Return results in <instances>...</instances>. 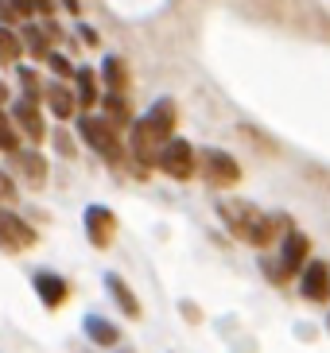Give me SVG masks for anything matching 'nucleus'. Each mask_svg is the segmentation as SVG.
Here are the masks:
<instances>
[{"instance_id": "nucleus-1", "label": "nucleus", "mask_w": 330, "mask_h": 353, "mask_svg": "<svg viewBox=\"0 0 330 353\" xmlns=\"http://www.w3.org/2000/svg\"><path fill=\"white\" fill-rule=\"evenodd\" d=\"M217 218H222V225H226L233 237L253 245V249H264V245H272L284 229H291L288 214H264V210H257L253 202H245V198H217Z\"/></svg>"}, {"instance_id": "nucleus-2", "label": "nucleus", "mask_w": 330, "mask_h": 353, "mask_svg": "<svg viewBox=\"0 0 330 353\" xmlns=\"http://www.w3.org/2000/svg\"><path fill=\"white\" fill-rule=\"evenodd\" d=\"M74 132H78V140H82L90 152L105 156L109 163H124V132H121L117 125H109V121L97 113V109H93V113H82V117H78Z\"/></svg>"}, {"instance_id": "nucleus-3", "label": "nucleus", "mask_w": 330, "mask_h": 353, "mask_svg": "<svg viewBox=\"0 0 330 353\" xmlns=\"http://www.w3.org/2000/svg\"><path fill=\"white\" fill-rule=\"evenodd\" d=\"M155 167H159L167 179L186 183L191 175H198V148L191 144V140H183V136H171V140H164V148H159Z\"/></svg>"}, {"instance_id": "nucleus-4", "label": "nucleus", "mask_w": 330, "mask_h": 353, "mask_svg": "<svg viewBox=\"0 0 330 353\" xmlns=\"http://www.w3.org/2000/svg\"><path fill=\"white\" fill-rule=\"evenodd\" d=\"M198 171H202V179H206L214 190L237 187L241 183V163L229 156V152H222V148H202V152H198Z\"/></svg>"}, {"instance_id": "nucleus-5", "label": "nucleus", "mask_w": 330, "mask_h": 353, "mask_svg": "<svg viewBox=\"0 0 330 353\" xmlns=\"http://www.w3.org/2000/svg\"><path fill=\"white\" fill-rule=\"evenodd\" d=\"M39 101H43V97H31V94H20L16 101H8L12 121H16V128H20L23 140H31V148L43 144V140H47V132H51V128H47V121H43Z\"/></svg>"}, {"instance_id": "nucleus-6", "label": "nucleus", "mask_w": 330, "mask_h": 353, "mask_svg": "<svg viewBox=\"0 0 330 353\" xmlns=\"http://www.w3.org/2000/svg\"><path fill=\"white\" fill-rule=\"evenodd\" d=\"M124 136H128V156H133L140 167H155L164 140L155 136V128L148 125L144 117H133V125H128V132H124Z\"/></svg>"}, {"instance_id": "nucleus-7", "label": "nucleus", "mask_w": 330, "mask_h": 353, "mask_svg": "<svg viewBox=\"0 0 330 353\" xmlns=\"http://www.w3.org/2000/svg\"><path fill=\"white\" fill-rule=\"evenodd\" d=\"M35 245V229L16 214V210H0V249L4 252H23Z\"/></svg>"}, {"instance_id": "nucleus-8", "label": "nucleus", "mask_w": 330, "mask_h": 353, "mask_svg": "<svg viewBox=\"0 0 330 353\" xmlns=\"http://www.w3.org/2000/svg\"><path fill=\"white\" fill-rule=\"evenodd\" d=\"M311 256V241L300 229H284L280 237V276H295Z\"/></svg>"}, {"instance_id": "nucleus-9", "label": "nucleus", "mask_w": 330, "mask_h": 353, "mask_svg": "<svg viewBox=\"0 0 330 353\" xmlns=\"http://www.w3.org/2000/svg\"><path fill=\"white\" fill-rule=\"evenodd\" d=\"M86 237H90V245H97V249H109L117 237V214L109 206H86Z\"/></svg>"}, {"instance_id": "nucleus-10", "label": "nucleus", "mask_w": 330, "mask_h": 353, "mask_svg": "<svg viewBox=\"0 0 330 353\" xmlns=\"http://www.w3.org/2000/svg\"><path fill=\"white\" fill-rule=\"evenodd\" d=\"M300 295L303 299H315L322 303L330 295V268H327V260H307L300 268Z\"/></svg>"}, {"instance_id": "nucleus-11", "label": "nucleus", "mask_w": 330, "mask_h": 353, "mask_svg": "<svg viewBox=\"0 0 330 353\" xmlns=\"http://www.w3.org/2000/svg\"><path fill=\"white\" fill-rule=\"evenodd\" d=\"M74 97H78V113H93L101 101V78L93 66H74Z\"/></svg>"}, {"instance_id": "nucleus-12", "label": "nucleus", "mask_w": 330, "mask_h": 353, "mask_svg": "<svg viewBox=\"0 0 330 353\" xmlns=\"http://www.w3.org/2000/svg\"><path fill=\"white\" fill-rule=\"evenodd\" d=\"M43 101L51 109L59 121H70L78 113V97H74V85H66L62 78H51V82L43 85Z\"/></svg>"}, {"instance_id": "nucleus-13", "label": "nucleus", "mask_w": 330, "mask_h": 353, "mask_svg": "<svg viewBox=\"0 0 330 353\" xmlns=\"http://www.w3.org/2000/svg\"><path fill=\"white\" fill-rule=\"evenodd\" d=\"M97 113L109 121V125H117L121 132H128V125H133V101L124 94H113V90H101V101H97Z\"/></svg>"}, {"instance_id": "nucleus-14", "label": "nucleus", "mask_w": 330, "mask_h": 353, "mask_svg": "<svg viewBox=\"0 0 330 353\" xmlns=\"http://www.w3.org/2000/svg\"><path fill=\"white\" fill-rule=\"evenodd\" d=\"M97 78H101V90H113V94H128V85H133L128 63H124L121 54H105Z\"/></svg>"}, {"instance_id": "nucleus-15", "label": "nucleus", "mask_w": 330, "mask_h": 353, "mask_svg": "<svg viewBox=\"0 0 330 353\" xmlns=\"http://www.w3.org/2000/svg\"><path fill=\"white\" fill-rule=\"evenodd\" d=\"M144 121L155 128V136H159V140H171V136H175V125H179L175 101H171V97H159V101H155L152 109L144 113Z\"/></svg>"}, {"instance_id": "nucleus-16", "label": "nucleus", "mask_w": 330, "mask_h": 353, "mask_svg": "<svg viewBox=\"0 0 330 353\" xmlns=\"http://www.w3.org/2000/svg\"><path fill=\"white\" fill-rule=\"evenodd\" d=\"M31 288H35V295H39L43 299V307H59L62 299H66V295H70V288H66V280H62V276H55V272H35V276H31Z\"/></svg>"}, {"instance_id": "nucleus-17", "label": "nucleus", "mask_w": 330, "mask_h": 353, "mask_svg": "<svg viewBox=\"0 0 330 353\" xmlns=\"http://www.w3.org/2000/svg\"><path fill=\"white\" fill-rule=\"evenodd\" d=\"M20 39H23V54L35 59V63H43V59L51 54V39H47V32H43L35 20H23L20 23Z\"/></svg>"}, {"instance_id": "nucleus-18", "label": "nucleus", "mask_w": 330, "mask_h": 353, "mask_svg": "<svg viewBox=\"0 0 330 353\" xmlns=\"http://www.w3.org/2000/svg\"><path fill=\"white\" fill-rule=\"evenodd\" d=\"M82 330H86V338H90V342L105 345V350L121 342V326H117V322H109V319H101V314H86Z\"/></svg>"}, {"instance_id": "nucleus-19", "label": "nucleus", "mask_w": 330, "mask_h": 353, "mask_svg": "<svg viewBox=\"0 0 330 353\" xmlns=\"http://www.w3.org/2000/svg\"><path fill=\"white\" fill-rule=\"evenodd\" d=\"M16 163H20V175L28 179L31 187H43L47 183V156H39L35 148H20V152H12Z\"/></svg>"}, {"instance_id": "nucleus-20", "label": "nucleus", "mask_w": 330, "mask_h": 353, "mask_svg": "<svg viewBox=\"0 0 330 353\" xmlns=\"http://www.w3.org/2000/svg\"><path fill=\"white\" fill-rule=\"evenodd\" d=\"M105 288H109V295L117 299V307H121L128 319H140V299L133 295V288L117 276V272H105Z\"/></svg>"}, {"instance_id": "nucleus-21", "label": "nucleus", "mask_w": 330, "mask_h": 353, "mask_svg": "<svg viewBox=\"0 0 330 353\" xmlns=\"http://www.w3.org/2000/svg\"><path fill=\"white\" fill-rule=\"evenodd\" d=\"M16 63H23L20 28H8V23H0V66H16Z\"/></svg>"}, {"instance_id": "nucleus-22", "label": "nucleus", "mask_w": 330, "mask_h": 353, "mask_svg": "<svg viewBox=\"0 0 330 353\" xmlns=\"http://www.w3.org/2000/svg\"><path fill=\"white\" fill-rule=\"evenodd\" d=\"M20 128H16V121H12V113L8 109H4V105H0V152H20Z\"/></svg>"}, {"instance_id": "nucleus-23", "label": "nucleus", "mask_w": 330, "mask_h": 353, "mask_svg": "<svg viewBox=\"0 0 330 353\" xmlns=\"http://www.w3.org/2000/svg\"><path fill=\"white\" fill-rule=\"evenodd\" d=\"M12 70H16V78H20V94L43 97V82H39V70H35V66H28V63H16Z\"/></svg>"}, {"instance_id": "nucleus-24", "label": "nucleus", "mask_w": 330, "mask_h": 353, "mask_svg": "<svg viewBox=\"0 0 330 353\" xmlns=\"http://www.w3.org/2000/svg\"><path fill=\"white\" fill-rule=\"evenodd\" d=\"M43 63H47V70H51L55 78H62V82H70V78H74V59H70V54H62V51H55V47H51V54H47Z\"/></svg>"}, {"instance_id": "nucleus-25", "label": "nucleus", "mask_w": 330, "mask_h": 353, "mask_svg": "<svg viewBox=\"0 0 330 353\" xmlns=\"http://www.w3.org/2000/svg\"><path fill=\"white\" fill-rule=\"evenodd\" d=\"M55 140V148H59L62 156H74V140H70V132L66 128H55V132H47Z\"/></svg>"}, {"instance_id": "nucleus-26", "label": "nucleus", "mask_w": 330, "mask_h": 353, "mask_svg": "<svg viewBox=\"0 0 330 353\" xmlns=\"http://www.w3.org/2000/svg\"><path fill=\"white\" fill-rule=\"evenodd\" d=\"M74 32H78V39H82L86 47H97V43H101V32H97V28H93V23H78V28H74Z\"/></svg>"}, {"instance_id": "nucleus-27", "label": "nucleus", "mask_w": 330, "mask_h": 353, "mask_svg": "<svg viewBox=\"0 0 330 353\" xmlns=\"http://www.w3.org/2000/svg\"><path fill=\"white\" fill-rule=\"evenodd\" d=\"M0 23H8V28H20V12L12 8V0H0Z\"/></svg>"}, {"instance_id": "nucleus-28", "label": "nucleus", "mask_w": 330, "mask_h": 353, "mask_svg": "<svg viewBox=\"0 0 330 353\" xmlns=\"http://www.w3.org/2000/svg\"><path fill=\"white\" fill-rule=\"evenodd\" d=\"M31 8H35V20H47V16H55V0H31Z\"/></svg>"}, {"instance_id": "nucleus-29", "label": "nucleus", "mask_w": 330, "mask_h": 353, "mask_svg": "<svg viewBox=\"0 0 330 353\" xmlns=\"http://www.w3.org/2000/svg\"><path fill=\"white\" fill-rule=\"evenodd\" d=\"M12 198H16V183H12V175L0 171V202H12Z\"/></svg>"}, {"instance_id": "nucleus-30", "label": "nucleus", "mask_w": 330, "mask_h": 353, "mask_svg": "<svg viewBox=\"0 0 330 353\" xmlns=\"http://www.w3.org/2000/svg\"><path fill=\"white\" fill-rule=\"evenodd\" d=\"M12 8L20 12V20H35V8H31V0H12Z\"/></svg>"}, {"instance_id": "nucleus-31", "label": "nucleus", "mask_w": 330, "mask_h": 353, "mask_svg": "<svg viewBox=\"0 0 330 353\" xmlns=\"http://www.w3.org/2000/svg\"><path fill=\"white\" fill-rule=\"evenodd\" d=\"M59 4L70 12V16H82V0H59Z\"/></svg>"}, {"instance_id": "nucleus-32", "label": "nucleus", "mask_w": 330, "mask_h": 353, "mask_svg": "<svg viewBox=\"0 0 330 353\" xmlns=\"http://www.w3.org/2000/svg\"><path fill=\"white\" fill-rule=\"evenodd\" d=\"M8 101H12V85L4 82V78H0V105H4V109H8Z\"/></svg>"}, {"instance_id": "nucleus-33", "label": "nucleus", "mask_w": 330, "mask_h": 353, "mask_svg": "<svg viewBox=\"0 0 330 353\" xmlns=\"http://www.w3.org/2000/svg\"><path fill=\"white\" fill-rule=\"evenodd\" d=\"M117 353H124V350H117ZM128 353H133V350H128Z\"/></svg>"}]
</instances>
